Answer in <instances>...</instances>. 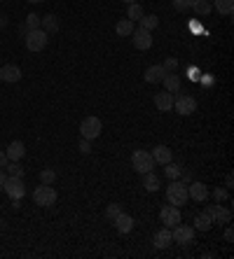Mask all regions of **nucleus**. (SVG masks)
<instances>
[{
  "mask_svg": "<svg viewBox=\"0 0 234 259\" xmlns=\"http://www.w3.org/2000/svg\"><path fill=\"white\" fill-rule=\"evenodd\" d=\"M187 185L180 180H171L169 182V187H167V201L171 205H176V208H180V205L187 203Z\"/></svg>",
  "mask_w": 234,
  "mask_h": 259,
  "instance_id": "nucleus-1",
  "label": "nucleus"
},
{
  "mask_svg": "<svg viewBox=\"0 0 234 259\" xmlns=\"http://www.w3.org/2000/svg\"><path fill=\"white\" fill-rule=\"evenodd\" d=\"M157 163H154L152 154H150L148 150H136L134 154H131V168L136 170V173H148V170H152Z\"/></svg>",
  "mask_w": 234,
  "mask_h": 259,
  "instance_id": "nucleus-2",
  "label": "nucleus"
},
{
  "mask_svg": "<svg viewBox=\"0 0 234 259\" xmlns=\"http://www.w3.org/2000/svg\"><path fill=\"white\" fill-rule=\"evenodd\" d=\"M101 131H103V121L99 117H85L80 124V138H87V140H94L99 138Z\"/></svg>",
  "mask_w": 234,
  "mask_h": 259,
  "instance_id": "nucleus-3",
  "label": "nucleus"
},
{
  "mask_svg": "<svg viewBox=\"0 0 234 259\" xmlns=\"http://www.w3.org/2000/svg\"><path fill=\"white\" fill-rule=\"evenodd\" d=\"M47 42H50V35L43 28H35L26 33V49L28 52H43L47 47Z\"/></svg>",
  "mask_w": 234,
  "mask_h": 259,
  "instance_id": "nucleus-4",
  "label": "nucleus"
},
{
  "mask_svg": "<svg viewBox=\"0 0 234 259\" xmlns=\"http://www.w3.org/2000/svg\"><path fill=\"white\" fill-rule=\"evenodd\" d=\"M33 201H35L37 205H43V208H52V205L56 203V189L52 187V185H40V187H35V192H33Z\"/></svg>",
  "mask_w": 234,
  "mask_h": 259,
  "instance_id": "nucleus-5",
  "label": "nucleus"
},
{
  "mask_svg": "<svg viewBox=\"0 0 234 259\" xmlns=\"http://www.w3.org/2000/svg\"><path fill=\"white\" fill-rule=\"evenodd\" d=\"M3 192L10 196V199H24L26 194V185H24V178H14V175H7L5 185H3Z\"/></svg>",
  "mask_w": 234,
  "mask_h": 259,
  "instance_id": "nucleus-6",
  "label": "nucleus"
},
{
  "mask_svg": "<svg viewBox=\"0 0 234 259\" xmlns=\"http://www.w3.org/2000/svg\"><path fill=\"white\" fill-rule=\"evenodd\" d=\"M160 220H162V224L164 227H169V229H173L176 224H180L183 222V215H180V208H176V205H164L160 210Z\"/></svg>",
  "mask_w": 234,
  "mask_h": 259,
  "instance_id": "nucleus-7",
  "label": "nucleus"
},
{
  "mask_svg": "<svg viewBox=\"0 0 234 259\" xmlns=\"http://www.w3.org/2000/svg\"><path fill=\"white\" fill-rule=\"evenodd\" d=\"M173 110L178 112V115H183V117H187V115H192V112H197V101L192 96H176L173 98Z\"/></svg>",
  "mask_w": 234,
  "mask_h": 259,
  "instance_id": "nucleus-8",
  "label": "nucleus"
},
{
  "mask_svg": "<svg viewBox=\"0 0 234 259\" xmlns=\"http://www.w3.org/2000/svg\"><path fill=\"white\" fill-rule=\"evenodd\" d=\"M171 238L173 243H180V245H187L194 238V227H187V224H176L171 229Z\"/></svg>",
  "mask_w": 234,
  "mask_h": 259,
  "instance_id": "nucleus-9",
  "label": "nucleus"
},
{
  "mask_svg": "<svg viewBox=\"0 0 234 259\" xmlns=\"http://www.w3.org/2000/svg\"><path fill=\"white\" fill-rule=\"evenodd\" d=\"M206 212L211 215V220H213V224H229L232 222V210L229 208H225V205H209L206 208Z\"/></svg>",
  "mask_w": 234,
  "mask_h": 259,
  "instance_id": "nucleus-10",
  "label": "nucleus"
},
{
  "mask_svg": "<svg viewBox=\"0 0 234 259\" xmlns=\"http://www.w3.org/2000/svg\"><path fill=\"white\" fill-rule=\"evenodd\" d=\"M187 196H190L192 201H197V203H206L211 192L204 182H190V185H187Z\"/></svg>",
  "mask_w": 234,
  "mask_h": 259,
  "instance_id": "nucleus-11",
  "label": "nucleus"
},
{
  "mask_svg": "<svg viewBox=\"0 0 234 259\" xmlns=\"http://www.w3.org/2000/svg\"><path fill=\"white\" fill-rule=\"evenodd\" d=\"M131 37H134V47H136V49H141V52H148V49L152 47V33H150V30L134 28Z\"/></svg>",
  "mask_w": 234,
  "mask_h": 259,
  "instance_id": "nucleus-12",
  "label": "nucleus"
},
{
  "mask_svg": "<svg viewBox=\"0 0 234 259\" xmlns=\"http://www.w3.org/2000/svg\"><path fill=\"white\" fill-rule=\"evenodd\" d=\"M0 79H3V82L14 84V82H19V79H21V68L14 66V63H5V66L0 68Z\"/></svg>",
  "mask_w": 234,
  "mask_h": 259,
  "instance_id": "nucleus-13",
  "label": "nucleus"
},
{
  "mask_svg": "<svg viewBox=\"0 0 234 259\" xmlns=\"http://www.w3.org/2000/svg\"><path fill=\"white\" fill-rule=\"evenodd\" d=\"M152 243H154V247H157V250H167V247L173 243L171 229H169V227H162V229L152 236Z\"/></svg>",
  "mask_w": 234,
  "mask_h": 259,
  "instance_id": "nucleus-14",
  "label": "nucleus"
},
{
  "mask_svg": "<svg viewBox=\"0 0 234 259\" xmlns=\"http://www.w3.org/2000/svg\"><path fill=\"white\" fill-rule=\"evenodd\" d=\"M5 154H7V159H10V161H21V159H24V154H26V145L21 143V140H12V143L7 145Z\"/></svg>",
  "mask_w": 234,
  "mask_h": 259,
  "instance_id": "nucleus-15",
  "label": "nucleus"
},
{
  "mask_svg": "<svg viewBox=\"0 0 234 259\" xmlns=\"http://www.w3.org/2000/svg\"><path fill=\"white\" fill-rule=\"evenodd\" d=\"M112 222H115V229L120 231V234H129L131 229H134V217L131 215H127V212H120V215L115 217V220H112Z\"/></svg>",
  "mask_w": 234,
  "mask_h": 259,
  "instance_id": "nucleus-16",
  "label": "nucleus"
},
{
  "mask_svg": "<svg viewBox=\"0 0 234 259\" xmlns=\"http://www.w3.org/2000/svg\"><path fill=\"white\" fill-rule=\"evenodd\" d=\"M164 75H167V72H164L162 63H157V66L145 68V75H143V77H145V82H148V84H160L162 79H164Z\"/></svg>",
  "mask_w": 234,
  "mask_h": 259,
  "instance_id": "nucleus-17",
  "label": "nucleus"
},
{
  "mask_svg": "<svg viewBox=\"0 0 234 259\" xmlns=\"http://www.w3.org/2000/svg\"><path fill=\"white\" fill-rule=\"evenodd\" d=\"M150 154H152L154 163H162V166H164V163H169V161H173V152L169 150L167 145H157Z\"/></svg>",
  "mask_w": 234,
  "mask_h": 259,
  "instance_id": "nucleus-18",
  "label": "nucleus"
},
{
  "mask_svg": "<svg viewBox=\"0 0 234 259\" xmlns=\"http://www.w3.org/2000/svg\"><path fill=\"white\" fill-rule=\"evenodd\" d=\"M40 28H43L47 35L59 33V19H56V14H45V17H40Z\"/></svg>",
  "mask_w": 234,
  "mask_h": 259,
  "instance_id": "nucleus-19",
  "label": "nucleus"
},
{
  "mask_svg": "<svg viewBox=\"0 0 234 259\" xmlns=\"http://www.w3.org/2000/svg\"><path fill=\"white\" fill-rule=\"evenodd\" d=\"M154 108L160 110V112H169V110L173 108V94H164V91H162V94H154Z\"/></svg>",
  "mask_w": 234,
  "mask_h": 259,
  "instance_id": "nucleus-20",
  "label": "nucleus"
},
{
  "mask_svg": "<svg viewBox=\"0 0 234 259\" xmlns=\"http://www.w3.org/2000/svg\"><path fill=\"white\" fill-rule=\"evenodd\" d=\"M162 82H164V89H167L169 94H178L180 91V77L176 75V72H167Z\"/></svg>",
  "mask_w": 234,
  "mask_h": 259,
  "instance_id": "nucleus-21",
  "label": "nucleus"
},
{
  "mask_svg": "<svg viewBox=\"0 0 234 259\" xmlns=\"http://www.w3.org/2000/svg\"><path fill=\"white\" fill-rule=\"evenodd\" d=\"M162 185L160 175H154L152 170H148V173H143V187H145V192H157Z\"/></svg>",
  "mask_w": 234,
  "mask_h": 259,
  "instance_id": "nucleus-22",
  "label": "nucleus"
},
{
  "mask_svg": "<svg viewBox=\"0 0 234 259\" xmlns=\"http://www.w3.org/2000/svg\"><path fill=\"white\" fill-rule=\"evenodd\" d=\"M213 10H216L218 14H222V17H232L234 12V0H213Z\"/></svg>",
  "mask_w": 234,
  "mask_h": 259,
  "instance_id": "nucleus-23",
  "label": "nucleus"
},
{
  "mask_svg": "<svg viewBox=\"0 0 234 259\" xmlns=\"http://www.w3.org/2000/svg\"><path fill=\"white\" fill-rule=\"evenodd\" d=\"M115 33L120 37H131V33H134V21H131V19H120L115 26Z\"/></svg>",
  "mask_w": 234,
  "mask_h": 259,
  "instance_id": "nucleus-24",
  "label": "nucleus"
},
{
  "mask_svg": "<svg viewBox=\"0 0 234 259\" xmlns=\"http://www.w3.org/2000/svg\"><path fill=\"white\" fill-rule=\"evenodd\" d=\"M211 227H213V220H211V215L206 210L199 212V215L194 217V229L197 231H209Z\"/></svg>",
  "mask_w": 234,
  "mask_h": 259,
  "instance_id": "nucleus-25",
  "label": "nucleus"
},
{
  "mask_svg": "<svg viewBox=\"0 0 234 259\" xmlns=\"http://www.w3.org/2000/svg\"><path fill=\"white\" fill-rule=\"evenodd\" d=\"M138 28H143V30H150L152 33L157 26H160V17L157 14H143V19H138Z\"/></svg>",
  "mask_w": 234,
  "mask_h": 259,
  "instance_id": "nucleus-26",
  "label": "nucleus"
},
{
  "mask_svg": "<svg viewBox=\"0 0 234 259\" xmlns=\"http://www.w3.org/2000/svg\"><path fill=\"white\" fill-rule=\"evenodd\" d=\"M180 173H183V166H178V163H173V161L164 163V175H167L169 180H178Z\"/></svg>",
  "mask_w": 234,
  "mask_h": 259,
  "instance_id": "nucleus-27",
  "label": "nucleus"
},
{
  "mask_svg": "<svg viewBox=\"0 0 234 259\" xmlns=\"http://www.w3.org/2000/svg\"><path fill=\"white\" fill-rule=\"evenodd\" d=\"M192 10L199 14V17H206V14L213 12V7H211L209 0H194V5H192Z\"/></svg>",
  "mask_w": 234,
  "mask_h": 259,
  "instance_id": "nucleus-28",
  "label": "nucleus"
},
{
  "mask_svg": "<svg viewBox=\"0 0 234 259\" xmlns=\"http://www.w3.org/2000/svg\"><path fill=\"white\" fill-rule=\"evenodd\" d=\"M143 14H145V10H143L138 3H131L129 10H127V19H131V21H138V19H143Z\"/></svg>",
  "mask_w": 234,
  "mask_h": 259,
  "instance_id": "nucleus-29",
  "label": "nucleus"
},
{
  "mask_svg": "<svg viewBox=\"0 0 234 259\" xmlns=\"http://www.w3.org/2000/svg\"><path fill=\"white\" fill-rule=\"evenodd\" d=\"M7 175H14V178H24V166H19V161H7Z\"/></svg>",
  "mask_w": 234,
  "mask_h": 259,
  "instance_id": "nucleus-30",
  "label": "nucleus"
},
{
  "mask_svg": "<svg viewBox=\"0 0 234 259\" xmlns=\"http://www.w3.org/2000/svg\"><path fill=\"white\" fill-rule=\"evenodd\" d=\"M54 180H56V173L52 168L40 170V182H43V185H54Z\"/></svg>",
  "mask_w": 234,
  "mask_h": 259,
  "instance_id": "nucleus-31",
  "label": "nucleus"
},
{
  "mask_svg": "<svg viewBox=\"0 0 234 259\" xmlns=\"http://www.w3.org/2000/svg\"><path fill=\"white\" fill-rule=\"evenodd\" d=\"M192 5H194V0H173V7L178 12H187V10H192Z\"/></svg>",
  "mask_w": 234,
  "mask_h": 259,
  "instance_id": "nucleus-32",
  "label": "nucleus"
},
{
  "mask_svg": "<svg viewBox=\"0 0 234 259\" xmlns=\"http://www.w3.org/2000/svg\"><path fill=\"white\" fill-rule=\"evenodd\" d=\"M120 212H122V205L120 203H110L108 208H105V217H108V220H115Z\"/></svg>",
  "mask_w": 234,
  "mask_h": 259,
  "instance_id": "nucleus-33",
  "label": "nucleus"
},
{
  "mask_svg": "<svg viewBox=\"0 0 234 259\" xmlns=\"http://www.w3.org/2000/svg\"><path fill=\"white\" fill-rule=\"evenodd\" d=\"M26 28L28 30H35V28H40V17H37V14H28V17H26Z\"/></svg>",
  "mask_w": 234,
  "mask_h": 259,
  "instance_id": "nucleus-34",
  "label": "nucleus"
},
{
  "mask_svg": "<svg viewBox=\"0 0 234 259\" xmlns=\"http://www.w3.org/2000/svg\"><path fill=\"white\" fill-rule=\"evenodd\" d=\"M162 68H164V72H176L178 70V59H167L164 61V63H162Z\"/></svg>",
  "mask_w": 234,
  "mask_h": 259,
  "instance_id": "nucleus-35",
  "label": "nucleus"
},
{
  "mask_svg": "<svg viewBox=\"0 0 234 259\" xmlns=\"http://www.w3.org/2000/svg\"><path fill=\"white\" fill-rule=\"evenodd\" d=\"M77 150H80L82 154H89V152H92V140L80 138V143H77Z\"/></svg>",
  "mask_w": 234,
  "mask_h": 259,
  "instance_id": "nucleus-36",
  "label": "nucleus"
},
{
  "mask_svg": "<svg viewBox=\"0 0 234 259\" xmlns=\"http://www.w3.org/2000/svg\"><path fill=\"white\" fill-rule=\"evenodd\" d=\"M213 199H216L218 203H222V201L227 199V189H222V187H216V189H213Z\"/></svg>",
  "mask_w": 234,
  "mask_h": 259,
  "instance_id": "nucleus-37",
  "label": "nucleus"
},
{
  "mask_svg": "<svg viewBox=\"0 0 234 259\" xmlns=\"http://www.w3.org/2000/svg\"><path fill=\"white\" fill-rule=\"evenodd\" d=\"M7 161H10V159H7L5 150H0V168H5V166H7Z\"/></svg>",
  "mask_w": 234,
  "mask_h": 259,
  "instance_id": "nucleus-38",
  "label": "nucleus"
},
{
  "mask_svg": "<svg viewBox=\"0 0 234 259\" xmlns=\"http://www.w3.org/2000/svg\"><path fill=\"white\" fill-rule=\"evenodd\" d=\"M225 241H227V243H232V241H234V231H232V227H229V229L225 231Z\"/></svg>",
  "mask_w": 234,
  "mask_h": 259,
  "instance_id": "nucleus-39",
  "label": "nucleus"
},
{
  "mask_svg": "<svg viewBox=\"0 0 234 259\" xmlns=\"http://www.w3.org/2000/svg\"><path fill=\"white\" fill-rule=\"evenodd\" d=\"M5 180H7V173L3 168H0V189H3V185H5Z\"/></svg>",
  "mask_w": 234,
  "mask_h": 259,
  "instance_id": "nucleus-40",
  "label": "nucleus"
},
{
  "mask_svg": "<svg viewBox=\"0 0 234 259\" xmlns=\"http://www.w3.org/2000/svg\"><path fill=\"white\" fill-rule=\"evenodd\" d=\"M234 185V178H232V173L227 175V178H225V187H232Z\"/></svg>",
  "mask_w": 234,
  "mask_h": 259,
  "instance_id": "nucleus-41",
  "label": "nucleus"
},
{
  "mask_svg": "<svg viewBox=\"0 0 234 259\" xmlns=\"http://www.w3.org/2000/svg\"><path fill=\"white\" fill-rule=\"evenodd\" d=\"M5 26H7V17L5 14H0V28H5Z\"/></svg>",
  "mask_w": 234,
  "mask_h": 259,
  "instance_id": "nucleus-42",
  "label": "nucleus"
},
{
  "mask_svg": "<svg viewBox=\"0 0 234 259\" xmlns=\"http://www.w3.org/2000/svg\"><path fill=\"white\" fill-rule=\"evenodd\" d=\"M28 3H31V5H37V3H45V0H28Z\"/></svg>",
  "mask_w": 234,
  "mask_h": 259,
  "instance_id": "nucleus-43",
  "label": "nucleus"
},
{
  "mask_svg": "<svg viewBox=\"0 0 234 259\" xmlns=\"http://www.w3.org/2000/svg\"><path fill=\"white\" fill-rule=\"evenodd\" d=\"M122 3H127V5H131V3H136V0H122Z\"/></svg>",
  "mask_w": 234,
  "mask_h": 259,
  "instance_id": "nucleus-44",
  "label": "nucleus"
},
{
  "mask_svg": "<svg viewBox=\"0 0 234 259\" xmlns=\"http://www.w3.org/2000/svg\"><path fill=\"white\" fill-rule=\"evenodd\" d=\"M0 84H3V79H0Z\"/></svg>",
  "mask_w": 234,
  "mask_h": 259,
  "instance_id": "nucleus-45",
  "label": "nucleus"
}]
</instances>
